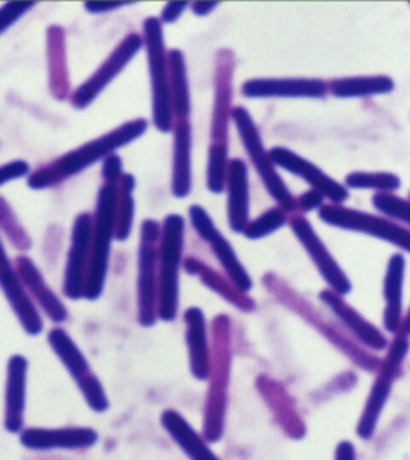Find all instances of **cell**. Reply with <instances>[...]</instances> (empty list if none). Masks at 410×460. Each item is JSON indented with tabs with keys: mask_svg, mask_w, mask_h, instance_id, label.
Masks as SVG:
<instances>
[{
	"mask_svg": "<svg viewBox=\"0 0 410 460\" xmlns=\"http://www.w3.org/2000/svg\"><path fill=\"white\" fill-rule=\"evenodd\" d=\"M232 122L238 130L239 138L247 151V156L258 173L269 196L276 200L277 208H284L289 214H297V198H293L289 186L277 172V165L271 157V153L265 148L261 140L260 130L255 124L254 118L244 106H236L232 111Z\"/></svg>",
	"mask_w": 410,
	"mask_h": 460,
	"instance_id": "cell-6",
	"label": "cell"
},
{
	"mask_svg": "<svg viewBox=\"0 0 410 460\" xmlns=\"http://www.w3.org/2000/svg\"><path fill=\"white\" fill-rule=\"evenodd\" d=\"M170 61V87H172V103L175 120L189 119L191 114V92L188 81V67L185 53L179 49L169 50Z\"/></svg>",
	"mask_w": 410,
	"mask_h": 460,
	"instance_id": "cell-32",
	"label": "cell"
},
{
	"mask_svg": "<svg viewBox=\"0 0 410 460\" xmlns=\"http://www.w3.org/2000/svg\"><path fill=\"white\" fill-rule=\"evenodd\" d=\"M47 61H48V87L57 100L71 98V81L67 71L66 32L53 24L47 30Z\"/></svg>",
	"mask_w": 410,
	"mask_h": 460,
	"instance_id": "cell-29",
	"label": "cell"
},
{
	"mask_svg": "<svg viewBox=\"0 0 410 460\" xmlns=\"http://www.w3.org/2000/svg\"><path fill=\"white\" fill-rule=\"evenodd\" d=\"M334 460H356V449L351 441H340L336 447Z\"/></svg>",
	"mask_w": 410,
	"mask_h": 460,
	"instance_id": "cell-45",
	"label": "cell"
},
{
	"mask_svg": "<svg viewBox=\"0 0 410 460\" xmlns=\"http://www.w3.org/2000/svg\"><path fill=\"white\" fill-rule=\"evenodd\" d=\"M372 204L383 216L410 225V200L401 199L396 194H375Z\"/></svg>",
	"mask_w": 410,
	"mask_h": 460,
	"instance_id": "cell-38",
	"label": "cell"
},
{
	"mask_svg": "<svg viewBox=\"0 0 410 460\" xmlns=\"http://www.w3.org/2000/svg\"><path fill=\"white\" fill-rule=\"evenodd\" d=\"M257 390L260 392L261 398L266 402L269 411L276 419L277 425L283 429L284 433L292 439L305 438L306 425L303 419L295 408V402L291 394L277 380L268 376H260L257 380Z\"/></svg>",
	"mask_w": 410,
	"mask_h": 460,
	"instance_id": "cell-23",
	"label": "cell"
},
{
	"mask_svg": "<svg viewBox=\"0 0 410 460\" xmlns=\"http://www.w3.org/2000/svg\"><path fill=\"white\" fill-rule=\"evenodd\" d=\"M324 196L316 190H310L303 194H300L297 198V208L301 214L306 212H313V210H321L326 204H324Z\"/></svg>",
	"mask_w": 410,
	"mask_h": 460,
	"instance_id": "cell-42",
	"label": "cell"
},
{
	"mask_svg": "<svg viewBox=\"0 0 410 460\" xmlns=\"http://www.w3.org/2000/svg\"><path fill=\"white\" fill-rule=\"evenodd\" d=\"M135 177L126 173L118 185V206H116V241L124 243L132 234L135 220Z\"/></svg>",
	"mask_w": 410,
	"mask_h": 460,
	"instance_id": "cell-33",
	"label": "cell"
},
{
	"mask_svg": "<svg viewBox=\"0 0 410 460\" xmlns=\"http://www.w3.org/2000/svg\"><path fill=\"white\" fill-rule=\"evenodd\" d=\"M189 7V4L187 2H170L165 5L162 10V15H161V22L162 24H172L177 22L179 16L183 15V12Z\"/></svg>",
	"mask_w": 410,
	"mask_h": 460,
	"instance_id": "cell-43",
	"label": "cell"
},
{
	"mask_svg": "<svg viewBox=\"0 0 410 460\" xmlns=\"http://www.w3.org/2000/svg\"><path fill=\"white\" fill-rule=\"evenodd\" d=\"M189 372L199 382H209L212 369V335L205 313L199 306H189L183 313Z\"/></svg>",
	"mask_w": 410,
	"mask_h": 460,
	"instance_id": "cell-19",
	"label": "cell"
},
{
	"mask_svg": "<svg viewBox=\"0 0 410 460\" xmlns=\"http://www.w3.org/2000/svg\"><path fill=\"white\" fill-rule=\"evenodd\" d=\"M93 234V216L83 212L75 217L71 231V245L67 251L66 267L63 276V292L69 300H81L85 294L90 252Z\"/></svg>",
	"mask_w": 410,
	"mask_h": 460,
	"instance_id": "cell-12",
	"label": "cell"
},
{
	"mask_svg": "<svg viewBox=\"0 0 410 460\" xmlns=\"http://www.w3.org/2000/svg\"><path fill=\"white\" fill-rule=\"evenodd\" d=\"M188 216L199 238L210 245L216 261H220V265L223 268L224 275L234 282L238 289L249 294L254 288V281L246 267L242 265V261H239L238 253L234 251L231 243L224 238L222 231L216 228L209 212L202 206H191L188 210Z\"/></svg>",
	"mask_w": 410,
	"mask_h": 460,
	"instance_id": "cell-10",
	"label": "cell"
},
{
	"mask_svg": "<svg viewBox=\"0 0 410 460\" xmlns=\"http://www.w3.org/2000/svg\"><path fill=\"white\" fill-rule=\"evenodd\" d=\"M212 335V369L209 392L204 402L202 435L210 443L222 441L226 429L230 384H231V323L226 314H216L210 327Z\"/></svg>",
	"mask_w": 410,
	"mask_h": 460,
	"instance_id": "cell-2",
	"label": "cell"
},
{
	"mask_svg": "<svg viewBox=\"0 0 410 460\" xmlns=\"http://www.w3.org/2000/svg\"><path fill=\"white\" fill-rule=\"evenodd\" d=\"M101 175L105 180V185H119L120 180L126 175L124 173V164L118 153L106 157L101 167Z\"/></svg>",
	"mask_w": 410,
	"mask_h": 460,
	"instance_id": "cell-41",
	"label": "cell"
},
{
	"mask_svg": "<svg viewBox=\"0 0 410 460\" xmlns=\"http://www.w3.org/2000/svg\"><path fill=\"white\" fill-rule=\"evenodd\" d=\"M226 217L234 233L244 234L250 220V181L247 164L234 157L230 161L226 179Z\"/></svg>",
	"mask_w": 410,
	"mask_h": 460,
	"instance_id": "cell-22",
	"label": "cell"
},
{
	"mask_svg": "<svg viewBox=\"0 0 410 460\" xmlns=\"http://www.w3.org/2000/svg\"><path fill=\"white\" fill-rule=\"evenodd\" d=\"M291 230L295 238L299 239L300 244L305 249L308 257L311 259L316 270L319 271L322 279L326 281L328 289L334 290L340 296H348L353 290L350 278L346 276L344 268L336 261V257L330 253L327 245L319 238L313 225L301 214H293L289 220Z\"/></svg>",
	"mask_w": 410,
	"mask_h": 460,
	"instance_id": "cell-11",
	"label": "cell"
},
{
	"mask_svg": "<svg viewBox=\"0 0 410 460\" xmlns=\"http://www.w3.org/2000/svg\"><path fill=\"white\" fill-rule=\"evenodd\" d=\"M220 7L218 2H195L191 4V10L196 16H207Z\"/></svg>",
	"mask_w": 410,
	"mask_h": 460,
	"instance_id": "cell-46",
	"label": "cell"
},
{
	"mask_svg": "<svg viewBox=\"0 0 410 460\" xmlns=\"http://www.w3.org/2000/svg\"><path fill=\"white\" fill-rule=\"evenodd\" d=\"M228 145H210L207 159V188L210 193L222 194L228 179Z\"/></svg>",
	"mask_w": 410,
	"mask_h": 460,
	"instance_id": "cell-35",
	"label": "cell"
},
{
	"mask_svg": "<svg viewBox=\"0 0 410 460\" xmlns=\"http://www.w3.org/2000/svg\"><path fill=\"white\" fill-rule=\"evenodd\" d=\"M28 358L22 357L20 353L12 355L7 363L4 416V425L10 435H20L24 430V416L28 406Z\"/></svg>",
	"mask_w": 410,
	"mask_h": 460,
	"instance_id": "cell-20",
	"label": "cell"
},
{
	"mask_svg": "<svg viewBox=\"0 0 410 460\" xmlns=\"http://www.w3.org/2000/svg\"><path fill=\"white\" fill-rule=\"evenodd\" d=\"M162 225L148 218L142 225L136 275V318L140 326H156L159 321V244Z\"/></svg>",
	"mask_w": 410,
	"mask_h": 460,
	"instance_id": "cell-7",
	"label": "cell"
},
{
	"mask_svg": "<svg viewBox=\"0 0 410 460\" xmlns=\"http://www.w3.org/2000/svg\"><path fill=\"white\" fill-rule=\"evenodd\" d=\"M246 98H319L327 97L328 84L308 77H258L249 79L240 87Z\"/></svg>",
	"mask_w": 410,
	"mask_h": 460,
	"instance_id": "cell-18",
	"label": "cell"
},
{
	"mask_svg": "<svg viewBox=\"0 0 410 460\" xmlns=\"http://www.w3.org/2000/svg\"><path fill=\"white\" fill-rule=\"evenodd\" d=\"M407 351H409V341H407V335L403 332V334L397 335L396 341H393L388 357L385 359L380 374H379V377L375 380L372 390L369 394L366 406H364L362 416L359 419L358 429H356L359 438H372L373 431L377 429V423H379V419L381 416V411L388 401L396 371H397L404 357L407 355Z\"/></svg>",
	"mask_w": 410,
	"mask_h": 460,
	"instance_id": "cell-13",
	"label": "cell"
},
{
	"mask_svg": "<svg viewBox=\"0 0 410 460\" xmlns=\"http://www.w3.org/2000/svg\"><path fill=\"white\" fill-rule=\"evenodd\" d=\"M161 425L179 451L189 460H222L210 447L209 439L196 430L187 417L175 409H165L161 414Z\"/></svg>",
	"mask_w": 410,
	"mask_h": 460,
	"instance_id": "cell-25",
	"label": "cell"
},
{
	"mask_svg": "<svg viewBox=\"0 0 410 460\" xmlns=\"http://www.w3.org/2000/svg\"><path fill=\"white\" fill-rule=\"evenodd\" d=\"M126 5H127V4H124V2H116V4H108V2H103V4H101V2H85V4H83L85 10H87L89 13H93V15L116 12V10L126 7Z\"/></svg>",
	"mask_w": 410,
	"mask_h": 460,
	"instance_id": "cell-44",
	"label": "cell"
},
{
	"mask_svg": "<svg viewBox=\"0 0 410 460\" xmlns=\"http://www.w3.org/2000/svg\"><path fill=\"white\" fill-rule=\"evenodd\" d=\"M185 270L189 275H195L201 279L202 284L210 290H214L216 296L226 300L228 304L238 308L239 312L250 313L257 308V304L252 297H249L246 292L238 289L234 282L226 275L215 271L214 268L205 265L204 261L196 257L185 259Z\"/></svg>",
	"mask_w": 410,
	"mask_h": 460,
	"instance_id": "cell-27",
	"label": "cell"
},
{
	"mask_svg": "<svg viewBox=\"0 0 410 460\" xmlns=\"http://www.w3.org/2000/svg\"><path fill=\"white\" fill-rule=\"evenodd\" d=\"M187 223L179 214H169L162 222L159 244V321L172 323L179 316V271L185 267Z\"/></svg>",
	"mask_w": 410,
	"mask_h": 460,
	"instance_id": "cell-5",
	"label": "cell"
},
{
	"mask_svg": "<svg viewBox=\"0 0 410 460\" xmlns=\"http://www.w3.org/2000/svg\"><path fill=\"white\" fill-rule=\"evenodd\" d=\"M172 194L185 199L193 188V127L189 119H177L173 126Z\"/></svg>",
	"mask_w": 410,
	"mask_h": 460,
	"instance_id": "cell-26",
	"label": "cell"
},
{
	"mask_svg": "<svg viewBox=\"0 0 410 460\" xmlns=\"http://www.w3.org/2000/svg\"><path fill=\"white\" fill-rule=\"evenodd\" d=\"M148 126L150 124L144 118L124 122L122 126L112 128L108 134L101 135L95 140L87 141L83 146L71 149L52 163L45 164L39 171L32 172V175L28 179V186L31 190L42 191L47 188L60 185L100 161H105L106 157L114 155L118 149L138 140L146 134Z\"/></svg>",
	"mask_w": 410,
	"mask_h": 460,
	"instance_id": "cell-1",
	"label": "cell"
},
{
	"mask_svg": "<svg viewBox=\"0 0 410 460\" xmlns=\"http://www.w3.org/2000/svg\"><path fill=\"white\" fill-rule=\"evenodd\" d=\"M0 226L4 234L10 239L12 245L18 251L26 252L32 247V239L30 238L28 231L22 228V223L16 218L15 212L8 206L5 198H0Z\"/></svg>",
	"mask_w": 410,
	"mask_h": 460,
	"instance_id": "cell-37",
	"label": "cell"
},
{
	"mask_svg": "<svg viewBox=\"0 0 410 460\" xmlns=\"http://www.w3.org/2000/svg\"><path fill=\"white\" fill-rule=\"evenodd\" d=\"M403 332L406 335H410V310L407 318H406V323H404Z\"/></svg>",
	"mask_w": 410,
	"mask_h": 460,
	"instance_id": "cell-47",
	"label": "cell"
},
{
	"mask_svg": "<svg viewBox=\"0 0 410 460\" xmlns=\"http://www.w3.org/2000/svg\"><path fill=\"white\" fill-rule=\"evenodd\" d=\"M47 341L67 374L74 380L77 388L85 385L97 376L92 371V366L87 357L83 355V349H79L74 339L67 334L63 327L57 326L50 329L47 334Z\"/></svg>",
	"mask_w": 410,
	"mask_h": 460,
	"instance_id": "cell-28",
	"label": "cell"
},
{
	"mask_svg": "<svg viewBox=\"0 0 410 460\" xmlns=\"http://www.w3.org/2000/svg\"><path fill=\"white\" fill-rule=\"evenodd\" d=\"M395 81L388 75H356L328 82V92L336 98H364L388 95Z\"/></svg>",
	"mask_w": 410,
	"mask_h": 460,
	"instance_id": "cell-31",
	"label": "cell"
},
{
	"mask_svg": "<svg viewBox=\"0 0 410 460\" xmlns=\"http://www.w3.org/2000/svg\"><path fill=\"white\" fill-rule=\"evenodd\" d=\"M269 153L277 167H281L283 171H287L292 175L306 181L308 185L311 186V190L319 191L326 199L330 200V204L342 206L345 200L350 198L346 186L332 179L316 164L300 156L299 153L285 148V146H275V148L269 149Z\"/></svg>",
	"mask_w": 410,
	"mask_h": 460,
	"instance_id": "cell-16",
	"label": "cell"
},
{
	"mask_svg": "<svg viewBox=\"0 0 410 460\" xmlns=\"http://www.w3.org/2000/svg\"><path fill=\"white\" fill-rule=\"evenodd\" d=\"M13 265H15L16 273L20 276L24 288L30 292L31 297L34 298L40 312L44 313L45 316L57 326L66 323L69 318L66 305L63 304V300L47 284L42 271L39 270L32 259H30L28 255H20V257H16Z\"/></svg>",
	"mask_w": 410,
	"mask_h": 460,
	"instance_id": "cell-21",
	"label": "cell"
},
{
	"mask_svg": "<svg viewBox=\"0 0 410 460\" xmlns=\"http://www.w3.org/2000/svg\"><path fill=\"white\" fill-rule=\"evenodd\" d=\"M345 185L353 190H372L377 194H395L401 188V179L391 172H351Z\"/></svg>",
	"mask_w": 410,
	"mask_h": 460,
	"instance_id": "cell-34",
	"label": "cell"
},
{
	"mask_svg": "<svg viewBox=\"0 0 410 460\" xmlns=\"http://www.w3.org/2000/svg\"><path fill=\"white\" fill-rule=\"evenodd\" d=\"M32 175L31 172L30 164L26 161H12V163L4 164L0 169V185H7L8 181L18 179H30Z\"/></svg>",
	"mask_w": 410,
	"mask_h": 460,
	"instance_id": "cell-40",
	"label": "cell"
},
{
	"mask_svg": "<svg viewBox=\"0 0 410 460\" xmlns=\"http://www.w3.org/2000/svg\"><path fill=\"white\" fill-rule=\"evenodd\" d=\"M144 49V39L136 32H130L120 40L119 45L109 53L97 71L89 75L85 81L73 92L71 104L75 110H85L93 103L101 92L111 84L118 75L130 65L138 52Z\"/></svg>",
	"mask_w": 410,
	"mask_h": 460,
	"instance_id": "cell-9",
	"label": "cell"
},
{
	"mask_svg": "<svg viewBox=\"0 0 410 460\" xmlns=\"http://www.w3.org/2000/svg\"><path fill=\"white\" fill-rule=\"evenodd\" d=\"M20 445L30 451H85L100 439V433L92 427H28L18 435Z\"/></svg>",
	"mask_w": 410,
	"mask_h": 460,
	"instance_id": "cell-15",
	"label": "cell"
},
{
	"mask_svg": "<svg viewBox=\"0 0 410 460\" xmlns=\"http://www.w3.org/2000/svg\"><path fill=\"white\" fill-rule=\"evenodd\" d=\"M404 276H406V259L401 253H395L388 261L387 275L383 282V297H385L383 323L388 332H397V329L403 326Z\"/></svg>",
	"mask_w": 410,
	"mask_h": 460,
	"instance_id": "cell-30",
	"label": "cell"
},
{
	"mask_svg": "<svg viewBox=\"0 0 410 460\" xmlns=\"http://www.w3.org/2000/svg\"><path fill=\"white\" fill-rule=\"evenodd\" d=\"M319 218L328 226L353 231V233H362L410 253V230L393 222V218L372 216L362 210L345 208L338 204H326L319 210Z\"/></svg>",
	"mask_w": 410,
	"mask_h": 460,
	"instance_id": "cell-8",
	"label": "cell"
},
{
	"mask_svg": "<svg viewBox=\"0 0 410 460\" xmlns=\"http://www.w3.org/2000/svg\"><path fill=\"white\" fill-rule=\"evenodd\" d=\"M2 270H0V284L4 296L7 298L10 308L15 313L16 320L22 324V331L31 337H38L44 332V318L40 314V308L31 297L30 292L24 288L20 276L16 273L13 261L8 259L7 252L4 251L2 257Z\"/></svg>",
	"mask_w": 410,
	"mask_h": 460,
	"instance_id": "cell-17",
	"label": "cell"
},
{
	"mask_svg": "<svg viewBox=\"0 0 410 460\" xmlns=\"http://www.w3.org/2000/svg\"><path fill=\"white\" fill-rule=\"evenodd\" d=\"M322 304L327 306L330 312L336 314L338 321L344 324L351 334L354 335L364 347L372 349H387L388 341L387 337L381 334L377 327L373 326L369 321L358 312L354 310L350 304L345 302L344 296L336 294L334 290H322L319 294Z\"/></svg>",
	"mask_w": 410,
	"mask_h": 460,
	"instance_id": "cell-24",
	"label": "cell"
},
{
	"mask_svg": "<svg viewBox=\"0 0 410 460\" xmlns=\"http://www.w3.org/2000/svg\"><path fill=\"white\" fill-rule=\"evenodd\" d=\"M118 185H103L100 188L93 214V234L90 252L89 271L85 282L83 298L95 302L103 296L106 278L109 270L112 239H116V206Z\"/></svg>",
	"mask_w": 410,
	"mask_h": 460,
	"instance_id": "cell-4",
	"label": "cell"
},
{
	"mask_svg": "<svg viewBox=\"0 0 410 460\" xmlns=\"http://www.w3.org/2000/svg\"><path fill=\"white\" fill-rule=\"evenodd\" d=\"M236 69L234 53L223 49L216 53L214 71V108L210 122V145H228L232 120V75Z\"/></svg>",
	"mask_w": 410,
	"mask_h": 460,
	"instance_id": "cell-14",
	"label": "cell"
},
{
	"mask_svg": "<svg viewBox=\"0 0 410 460\" xmlns=\"http://www.w3.org/2000/svg\"><path fill=\"white\" fill-rule=\"evenodd\" d=\"M143 39L150 71L153 124L161 134H169L175 126V114L170 87V61L169 50L165 47L164 24L161 18L150 16L144 20Z\"/></svg>",
	"mask_w": 410,
	"mask_h": 460,
	"instance_id": "cell-3",
	"label": "cell"
},
{
	"mask_svg": "<svg viewBox=\"0 0 410 460\" xmlns=\"http://www.w3.org/2000/svg\"><path fill=\"white\" fill-rule=\"evenodd\" d=\"M289 212H285L281 208H271L263 212L260 217H257L255 220L249 223L244 236L250 241H258V239L266 238L269 234L281 230L284 225L289 223Z\"/></svg>",
	"mask_w": 410,
	"mask_h": 460,
	"instance_id": "cell-36",
	"label": "cell"
},
{
	"mask_svg": "<svg viewBox=\"0 0 410 460\" xmlns=\"http://www.w3.org/2000/svg\"><path fill=\"white\" fill-rule=\"evenodd\" d=\"M34 5H36L34 2H8L5 4L4 7L0 8V32L4 34L12 24H15L22 15H26Z\"/></svg>",
	"mask_w": 410,
	"mask_h": 460,
	"instance_id": "cell-39",
	"label": "cell"
}]
</instances>
